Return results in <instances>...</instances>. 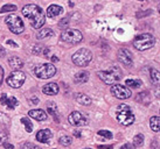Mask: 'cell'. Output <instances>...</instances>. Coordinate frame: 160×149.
Here are the masks:
<instances>
[{
	"label": "cell",
	"mask_w": 160,
	"mask_h": 149,
	"mask_svg": "<svg viewBox=\"0 0 160 149\" xmlns=\"http://www.w3.org/2000/svg\"><path fill=\"white\" fill-rule=\"evenodd\" d=\"M98 77L105 84H115L122 78V70L118 66H111L108 70L98 71Z\"/></svg>",
	"instance_id": "3957f363"
},
{
	"label": "cell",
	"mask_w": 160,
	"mask_h": 149,
	"mask_svg": "<svg viewBox=\"0 0 160 149\" xmlns=\"http://www.w3.org/2000/svg\"><path fill=\"white\" fill-rule=\"evenodd\" d=\"M32 51L34 55H42V56H45L47 54L49 53V49L46 48L45 46H42V44H35L33 49H32Z\"/></svg>",
	"instance_id": "44dd1931"
},
{
	"label": "cell",
	"mask_w": 160,
	"mask_h": 149,
	"mask_svg": "<svg viewBox=\"0 0 160 149\" xmlns=\"http://www.w3.org/2000/svg\"><path fill=\"white\" fill-rule=\"evenodd\" d=\"M25 80H26V74L20 70L13 71L7 77V79H6L7 84H8L11 88H14V89L21 88L23 85V83H25Z\"/></svg>",
	"instance_id": "9c48e42d"
},
{
	"label": "cell",
	"mask_w": 160,
	"mask_h": 149,
	"mask_svg": "<svg viewBox=\"0 0 160 149\" xmlns=\"http://www.w3.org/2000/svg\"><path fill=\"white\" fill-rule=\"evenodd\" d=\"M6 43L8 44V46H12L13 48H18V44L15 43L14 41H12V40H7V42H6Z\"/></svg>",
	"instance_id": "8d00e7d4"
},
{
	"label": "cell",
	"mask_w": 160,
	"mask_h": 149,
	"mask_svg": "<svg viewBox=\"0 0 160 149\" xmlns=\"http://www.w3.org/2000/svg\"><path fill=\"white\" fill-rule=\"evenodd\" d=\"M98 149H112V146H99Z\"/></svg>",
	"instance_id": "60d3db41"
},
{
	"label": "cell",
	"mask_w": 160,
	"mask_h": 149,
	"mask_svg": "<svg viewBox=\"0 0 160 149\" xmlns=\"http://www.w3.org/2000/svg\"><path fill=\"white\" fill-rule=\"evenodd\" d=\"M74 80H75L76 84H84L89 80V72L87 71H81L78 74H75L74 77Z\"/></svg>",
	"instance_id": "ffe728a7"
},
{
	"label": "cell",
	"mask_w": 160,
	"mask_h": 149,
	"mask_svg": "<svg viewBox=\"0 0 160 149\" xmlns=\"http://www.w3.org/2000/svg\"><path fill=\"white\" fill-rule=\"evenodd\" d=\"M68 26H69V20H68V18H64L60 21V27L61 28H67Z\"/></svg>",
	"instance_id": "d6a6232c"
},
{
	"label": "cell",
	"mask_w": 160,
	"mask_h": 149,
	"mask_svg": "<svg viewBox=\"0 0 160 149\" xmlns=\"http://www.w3.org/2000/svg\"><path fill=\"white\" fill-rule=\"evenodd\" d=\"M116 118H117V121L120 125H123V126H130L136 120V117H134L132 108L129 105H126V104H120L117 107Z\"/></svg>",
	"instance_id": "7a4b0ae2"
},
{
	"label": "cell",
	"mask_w": 160,
	"mask_h": 149,
	"mask_svg": "<svg viewBox=\"0 0 160 149\" xmlns=\"http://www.w3.org/2000/svg\"><path fill=\"white\" fill-rule=\"evenodd\" d=\"M17 11V6L15 5H12V4H8V5H5L1 7L0 9V13H7V12H15Z\"/></svg>",
	"instance_id": "f1b7e54d"
},
{
	"label": "cell",
	"mask_w": 160,
	"mask_h": 149,
	"mask_svg": "<svg viewBox=\"0 0 160 149\" xmlns=\"http://www.w3.org/2000/svg\"><path fill=\"white\" fill-rule=\"evenodd\" d=\"M63 13V7L58 6V5H50L48 8H47V17L50 19L58 17L60 14Z\"/></svg>",
	"instance_id": "2e32d148"
},
{
	"label": "cell",
	"mask_w": 160,
	"mask_h": 149,
	"mask_svg": "<svg viewBox=\"0 0 160 149\" xmlns=\"http://www.w3.org/2000/svg\"><path fill=\"white\" fill-rule=\"evenodd\" d=\"M144 145V135L142 134H138L134 136L133 139V147L138 148V147H142Z\"/></svg>",
	"instance_id": "4316f807"
},
{
	"label": "cell",
	"mask_w": 160,
	"mask_h": 149,
	"mask_svg": "<svg viewBox=\"0 0 160 149\" xmlns=\"http://www.w3.org/2000/svg\"><path fill=\"white\" fill-rule=\"evenodd\" d=\"M21 149H41L39 146L34 145V143H31V142H27L25 145L22 146V148Z\"/></svg>",
	"instance_id": "1f68e13d"
},
{
	"label": "cell",
	"mask_w": 160,
	"mask_h": 149,
	"mask_svg": "<svg viewBox=\"0 0 160 149\" xmlns=\"http://www.w3.org/2000/svg\"><path fill=\"white\" fill-rule=\"evenodd\" d=\"M111 93L118 99H128V98L131 97V91L128 89V86L120 85V84H115L112 86Z\"/></svg>",
	"instance_id": "8fae6325"
},
{
	"label": "cell",
	"mask_w": 160,
	"mask_h": 149,
	"mask_svg": "<svg viewBox=\"0 0 160 149\" xmlns=\"http://www.w3.org/2000/svg\"><path fill=\"white\" fill-rule=\"evenodd\" d=\"M118 60L126 66L133 65V57H132V54L130 53V50H128V49L120 48L118 50Z\"/></svg>",
	"instance_id": "7c38bea8"
},
{
	"label": "cell",
	"mask_w": 160,
	"mask_h": 149,
	"mask_svg": "<svg viewBox=\"0 0 160 149\" xmlns=\"http://www.w3.org/2000/svg\"><path fill=\"white\" fill-rule=\"evenodd\" d=\"M21 12H22L23 17L29 20L32 27L35 28V29L42 28V26L46 23L45 13H43L42 8L39 7L38 5H34V4L26 5V6H23Z\"/></svg>",
	"instance_id": "6da1fadb"
},
{
	"label": "cell",
	"mask_w": 160,
	"mask_h": 149,
	"mask_svg": "<svg viewBox=\"0 0 160 149\" xmlns=\"http://www.w3.org/2000/svg\"><path fill=\"white\" fill-rule=\"evenodd\" d=\"M50 60H52L53 62H58V57H55V56H53L52 58H50Z\"/></svg>",
	"instance_id": "b9f144b4"
},
{
	"label": "cell",
	"mask_w": 160,
	"mask_h": 149,
	"mask_svg": "<svg viewBox=\"0 0 160 149\" xmlns=\"http://www.w3.org/2000/svg\"><path fill=\"white\" fill-rule=\"evenodd\" d=\"M21 123H22L23 126L26 127V131L28 132V133H31V132L33 131V123H32L28 118H22V119H21Z\"/></svg>",
	"instance_id": "83f0119b"
},
{
	"label": "cell",
	"mask_w": 160,
	"mask_h": 149,
	"mask_svg": "<svg viewBox=\"0 0 160 149\" xmlns=\"http://www.w3.org/2000/svg\"><path fill=\"white\" fill-rule=\"evenodd\" d=\"M28 115L31 118L38 120V121H45V120H47V113L43 110H31L28 112Z\"/></svg>",
	"instance_id": "e0dca14e"
},
{
	"label": "cell",
	"mask_w": 160,
	"mask_h": 149,
	"mask_svg": "<svg viewBox=\"0 0 160 149\" xmlns=\"http://www.w3.org/2000/svg\"><path fill=\"white\" fill-rule=\"evenodd\" d=\"M7 139V135L5 133H0V145L5 143V140Z\"/></svg>",
	"instance_id": "e575fe53"
},
{
	"label": "cell",
	"mask_w": 160,
	"mask_h": 149,
	"mask_svg": "<svg viewBox=\"0 0 160 149\" xmlns=\"http://www.w3.org/2000/svg\"><path fill=\"white\" fill-rule=\"evenodd\" d=\"M29 101H31V104H34V105L39 104V99H38L35 96L33 97V98H31V99H29Z\"/></svg>",
	"instance_id": "74e56055"
},
{
	"label": "cell",
	"mask_w": 160,
	"mask_h": 149,
	"mask_svg": "<svg viewBox=\"0 0 160 149\" xmlns=\"http://www.w3.org/2000/svg\"><path fill=\"white\" fill-rule=\"evenodd\" d=\"M68 121L70 125L75 126V127H81V126H87L88 125V120L83 114H81L77 111H74L72 113H70V115L68 117Z\"/></svg>",
	"instance_id": "30bf717a"
},
{
	"label": "cell",
	"mask_w": 160,
	"mask_h": 149,
	"mask_svg": "<svg viewBox=\"0 0 160 149\" xmlns=\"http://www.w3.org/2000/svg\"><path fill=\"white\" fill-rule=\"evenodd\" d=\"M98 135L99 136H103L104 139H112V134H111V132H109V131H105V129H101V131H98Z\"/></svg>",
	"instance_id": "4dcf8cb0"
},
{
	"label": "cell",
	"mask_w": 160,
	"mask_h": 149,
	"mask_svg": "<svg viewBox=\"0 0 160 149\" xmlns=\"http://www.w3.org/2000/svg\"><path fill=\"white\" fill-rule=\"evenodd\" d=\"M52 36H54V31H52V29H49V28H42V29H40V31H38V34H36V37L39 40L52 37Z\"/></svg>",
	"instance_id": "7402d4cb"
},
{
	"label": "cell",
	"mask_w": 160,
	"mask_h": 149,
	"mask_svg": "<svg viewBox=\"0 0 160 149\" xmlns=\"http://www.w3.org/2000/svg\"><path fill=\"white\" fill-rule=\"evenodd\" d=\"M84 149H91V148H84Z\"/></svg>",
	"instance_id": "7bdbcfd3"
},
{
	"label": "cell",
	"mask_w": 160,
	"mask_h": 149,
	"mask_svg": "<svg viewBox=\"0 0 160 149\" xmlns=\"http://www.w3.org/2000/svg\"><path fill=\"white\" fill-rule=\"evenodd\" d=\"M58 91H60V88L56 83H48L42 88V92L47 96H55L58 93Z\"/></svg>",
	"instance_id": "9a60e30c"
},
{
	"label": "cell",
	"mask_w": 160,
	"mask_h": 149,
	"mask_svg": "<svg viewBox=\"0 0 160 149\" xmlns=\"http://www.w3.org/2000/svg\"><path fill=\"white\" fill-rule=\"evenodd\" d=\"M137 100L139 101V103H142V104H150L151 96H150L148 92H142L137 96Z\"/></svg>",
	"instance_id": "603a6c76"
},
{
	"label": "cell",
	"mask_w": 160,
	"mask_h": 149,
	"mask_svg": "<svg viewBox=\"0 0 160 149\" xmlns=\"http://www.w3.org/2000/svg\"><path fill=\"white\" fill-rule=\"evenodd\" d=\"M150 126L153 132H159V126H160V119L159 117H152L150 120Z\"/></svg>",
	"instance_id": "d4e9b609"
},
{
	"label": "cell",
	"mask_w": 160,
	"mask_h": 149,
	"mask_svg": "<svg viewBox=\"0 0 160 149\" xmlns=\"http://www.w3.org/2000/svg\"><path fill=\"white\" fill-rule=\"evenodd\" d=\"M8 64L11 66V69H13L14 71L20 70L23 66V62L21 58H19L18 56H12L8 60Z\"/></svg>",
	"instance_id": "ac0fdd59"
},
{
	"label": "cell",
	"mask_w": 160,
	"mask_h": 149,
	"mask_svg": "<svg viewBox=\"0 0 160 149\" xmlns=\"http://www.w3.org/2000/svg\"><path fill=\"white\" fill-rule=\"evenodd\" d=\"M0 103L2 105H6L9 110H13L15 106H18V99L14 98V97H7L6 93H2V96L0 98Z\"/></svg>",
	"instance_id": "4fadbf2b"
},
{
	"label": "cell",
	"mask_w": 160,
	"mask_h": 149,
	"mask_svg": "<svg viewBox=\"0 0 160 149\" xmlns=\"http://www.w3.org/2000/svg\"><path fill=\"white\" fill-rule=\"evenodd\" d=\"M61 40L67 43L77 44L83 40V34L77 29H67L61 34Z\"/></svg>",
	"instance_id": "ba28073f"
},
{
	"label": "cell",
	"mask_w": 160,
	"mask_h": 149,
	"mask_svg": "<svg viewBox=\"0 0 160 149\" xmlns=\"http://www.w3.org/2000/svg\"><path fill=\"white\" fill-rule=\"evenodd\" d=\"M150 76H151V80L153 83L158 84L160 80V76H159V71L157 69H151L150 70Z\"/></svg>",
	"instance_id": "484cf974"
},
{
	"label": "cell",
	"mask_w": 160,
	"mask_h": 149,
	"mask_svg": "<svg viewBox=\"0 0 160 149\" xmlns=\"http://www.w3.org/2000/svg\"><path fill=\"white\" fill-rule=\"evenodd\" d=\"M58 142H60L61 145H63V146H69V145H71V142H72V139H71L70 136L64 135V136H61V137H60Z\"/></svg>",
	"instance_id": "f546056e"
},
{
	"label": "cell",
	"mask_w": 160,
	"mask_h": 149,
	"mask_svg": "<svg viewBox=\"0 0 160 149\" xmlns=\"http://www.w3.org/2000/svg\"><path fill=\"white\" fill-rule=\"evenodd\" d=\"M2 146H4L5 148H7V149H14V146L13 145H9V143H2Z\"/></svg>",
	"instance_id": "ab89813d"
},
{
	"label": "cell",
	"mask_w": 160,
	"mask_h": 149,
	"mask_svg": "<svg viewBox=\"0 0 160 149\" xmlns=\"http://www.w3.org/2000/svg\"><path fill=\"white\" fill-rule=\"evenodd\" d=\"M5 23L7 25L9 31L14 33V34H21L25 29V25H23L22 19H20L18 15H8L5 18Z\"/></svg>",
	"instance_id": "52a82bcc"
},
{
	"label": "cell",
	"mask_w": 160,
	"mask_h": 149,
	"mask_svg": "<svg viewBox=\"0 0 160 149\" xmlns=\"http://www.w3.org/2000/svg\"><path fill=\"white\" fill-rule=\"evenodd\" d=\"M33 72H34V74H35L38 78L48 79V78H52L53 76H55V74H56V68L52 63H45V64H40V65L35 66Z\"/></svg>",
	"instance_id": "8992f818"
},
{
	"label": "cell",
	"mask_w": 160,
	"mask_h": 149,
	"mask_svg": "<svg viewBox=\"0 0 160 149\" xmlns=\"http://www.w3.org/2000/svg\"><path fill=\"white\" fill-rule=\"evenodd\" d=\"M125 86H130V88L132 89H138L142 86V82L140 80V79H126L125 80Z\"/></svg>",
	"instance_id": "cb8c5ba5"
},
{
	"label": "cell",
	"mask_w": 160,
	"mask_h": 149,
	"mask_svg": "<svg viewBox=\"0 0 160 149\" xmlns=\"http://www.w3.org/2000/svg\"><path fill=\"white\" fill-rule=\"evenodd\" d=\"M52 136H53V134H52L50 129L46 128V129H41L36 133V140L39 142H42V143H47L52 139Z\"/></svg>",
	"instance_id": "5bb4252c"
},
{
	"label": "cell",
	"mask_w": 160,
	"mask_h": 149,
	"mask_svg": "<svg viewBox=\"0 0 160 149\" xmlns=\"http://www.w3.org/2000/svg\"><path fill=\"white\" fill-rule=\"evenodd\" d=\"M139 1H144V0H139Z\"/></svg>",
	"instance_id": "ee69618b"
},
{
	"label": "cell",
	"mask_w": 160,
	"mask_h": 149,
	"mask_svg": "<svg viewBox=\"0 0 160 149\" xmlns=\"http://www.w3.org/2000/svg\"><path fill=\"white\" fill-rule=\"evenodd\" d=\"M4 74H5V71L2 69V66L0 65V84H2V82H4Z\"/></svg>",
	"instance_id": "d590c367"
},
{
	"label": "cell",
	"mask_w": 160,
	"mask_h": 149,
	"mask_svg": "<svg viewBox=\"0 0 160 149\" xmlns=\"http://www.w3.org/2000/svg\"><path fill=\"white\" fill-rule=\"evenodd\" d=\"M120 149H134V147L132 145H130V143H126V145L122 146V148Z\"/></svg>",
	"instance_id": "f35d334b"
},
{
	"label": "cell",
	"mask_w": 160,
	"mask_h": 149,
	"mask_svg": "<svg viewBox=\"0 0 160 149\" xmlns=\"http://www.w3.org/2000/svg\"><path fill=\"white\" fill-rule=\"evenodd\" d=\"M48 112H49V113H50V114H52L53 117H54V119H55V123H58V115H56V113H55V111L52 110V108H50V106H48Z\"/></svg>",
	"instance_id": "836d02e7"
},
{
	"label": "cell",
	"mask_w": 160,
	"mask_h": 149,
	"mask_svg": "<svg viewBox=\"0 0 160 149\" xmlns=\"http://www.w3.org/2000/svg\"><path fill=\"white\" fill-rule=\"evenodd\" d=\"M75 100L83 106H89L91 104V99L84 93H75Z\"/></svg>",
	"instance_id": "d6986e66"
},
{
	"label": "cell",
	"mask_w": 160,
	"mask_h": 149,
	"mask_svg": "<svg viewBox=\"0 0 160 149\" xmlns=\"http://www.w3.org/2000/svg\"><path fill=\"white\" fill-rule=\"evenodd\" d=\"M154 43H156V39L152 34H140V35L136 36L133 41L136 49L140 50V51L152 48Z\"/></svg>",
	"instance_id": "5b68a950"
},
{
	"label": "cell",
	"mask_w": 160,
	"mask_h": 149,
	"mask_svg": "<svg viewBox=\"0 0 160 149\" xmlns=\"http://www.w3.org/2000/svg\"><path fill=\"white\" fill-rule=\"evenodd\" d=\"M91 60H92V53L87 48L80 49V50H77L72 55V62H74V64H76L77 66H82V68L89 65Z\"/></svg>",
	"instance_id": "277c9868"
}]
</instances>
